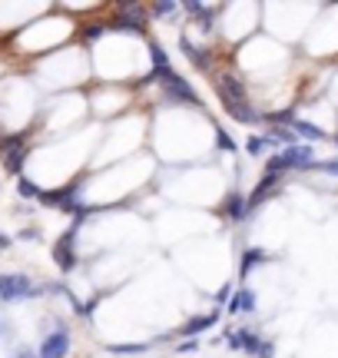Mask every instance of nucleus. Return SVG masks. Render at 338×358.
Here are the masks:
<instances>
[{
    "label": "nucleus",
    "mask_w": 338,
    "mask_h": 358,
    "mask_svg": "<svg viewBox=\"0 0 338 358\" xmlns=\"http://www.w3.org/2000/svg\"><path fill=\"white\" fill-rule=\"evenodd\" d=\"M40 295V289L34 282L20 275V272H10V275H0V299L3 302H17V299H34Z\"/></svg>",
    "instance_id": "nucleus-4"
},
{
    "label": "nucleus",
    "mask_w": 338,
    "mask_h": 358,
    "mask_svg": "<svg viewBox=\"0 0 338 358\" xmlns=\"http://www.w3.org/2000/svg\"><path fill=\"white\" fill-rule=\"evenodd\" d=\"M312 169H318V173H332V176H338V159H332V163H312Z\"/></svg>",
    "instance_id": "nucleus-25"
},
{
    "label": "nucleus",
    "mask_w": 338,
    "mask_h": 358,
    "mask_svg": "<svg viewBox=\"0 0 338 358\" xmlns=\"http://www.w3.org/2000/svg\"><path fill=\"white\" fill-rule=\"evenodd\" d=\"M219 322V315L216 312H209V315H199V319H189L186 325H182V335H196V332H206V329H212Z\"/></svg>",
    "instance_id": "nucleus-11"
},
{
    "label": "nucleus",
    "mask_w": 338,
    "mask_h": 358,
    "mask_svg": "<svg viewBox=\"0 0 338 358\" xmlns=\"http://www.w3.org/2000/svg\"><path fill=\"white\" fill-rule=\"evenodd\" d=\"M0 332H3V322H0Z\"/></svg>",
    "instance_id": "nucleus-28"
},
{
    "label": "nucleus",
    "mask_w": 338,
    "mask_h": 358,
    "mask_svg": "<svg viewBox=\"0 0 338 358\" xmlns=\"http://www.w3.org/2000/svg\"><path fill=\"white\" fill-rule=\"evenodd\" d=\"M106 27H110V24H93V27H87V30H83V40H96V37H103V34H106Z\"/></svg>",
    "instance_id": "nucleus-23"
},
{
    "label": "nucleus",
    "mask_w": 338,
    "mask_h": 358,
    "mask_svg": "<svg viewBox=\"0 0 338 358\" xmlns=\"http://www.w3.org/2000/svg\"><path fill=\"white\" fill-rule=\"evenodd\" d=\"M149 57H153V66H156V70H166V66H169V60H166V50L159 47L156 40L149 43Z\"/></svg>",
    "instance_id": "nucleus-18"
},
{
    "label": "nucleus",
    "mask_w": 338,
    "mask_h": 358,
    "mask_svg": "<svg viewBox=\"0 0 338 358\" xmlns=\"http://www.w3.org/2000/svg\"><path fill=\"white\" fill-rule=\"evenodd\" d=\"M66 352H70V332L66 329H57L40 342V358H64Z\"/></svg>",
    "instance_id": "nucleus-7"
},
{
    "label": "nucleus",
    "mask_w": 338,
    "mask_h": 358,
    "mask_svg": "<svg viewBox=\"0 0 338 358\" xmlns=\"http://www.w3.org/2000/svg\"><path fill=\"white\" fill-rule=\"evenodd\" d=\"M226 216H229V219H235V222H239V219H246V216H249V203H246V199H242V196H239V192L226 199Z\"/></svg>",
    "instance_id": "nucleus-14"
},
{
    "label": "nucleus",
    "mask_w": 338,
    "mask_h": 358,
    "mask_svg": "<svg viewBox=\"0 0 338 358\" xmlns=\"http://www.w3.org/2000/svg\"><path fill=\"white\" fill-rule=\"evenodd\" d=\"M272 136H275V140H282V143H288V146H295V129L275 127V129H272Z\"/></svg>",
    "instance_id": "nucleus-19"
},
{
    "label": "nucleus",
    "mask_w": 338,
    "mask_h": 358,
    "mask_svg": "<svg viewBox=\"0 0 338 358\" xmlns=\"http://www.w3.org/2000/svg\"><path fill=\"white\" fill-rule=\"evenodd\" d=\"M20 239H27V243H34V239H40V236H37V229H24V232H20Z\"/></svg>",
    "instance_id": "nucleus-26"
},
{
    "label": "nucleus",
    "mask_w": 338,
    "mask_h": 358,
    "mask_svg": "<svg viewBox=\"0 0 338 358\" xmlns=\"http://www.w3.org/2000/svg\"><path fill=\"white\" fill-rule=\"evenodd\" d=\"M265 146H269V140H262V136H252V140L246 143V150H249L252 156H259L262 150H265Z\"/></svg>",
    "instance_id": "nucleus-22"
},
{
    "label": "nucleus",
    "mask_w": 338,
    "mask_h": 358,
    "mask_svg": "<svg viewBox=\"0 0 338 358\" xmlns=\"http://www.w3.org/2000/svg\"><path fill=\"white\" fill-rule=\"evenodd\" d=\"M7 245H10V239H7V236L0 232V249H7Z\"/></svg>",
    "instance_id": "nucleus-27"
},
{
    "label": "nucleus",
    "mask_w": 338,
    "mask_h": 358,
    "mask_svg": "<svg viewBox=\"0 0 338 358\" xmlns=\"http://www.w3.org/2000/svg\"><path fill=\"white\" fill-rule=\"evenodd\" d=\"M292 129H295V133H299V136H305V140H325V133H322V129L318 127H312V123H305V120H295V123H292Z\"/></svg>",
    "instance_id": "nucleus-15"
},
{
    "label": "nucleus",
    "mask_w": 338,
    "mask_h": 358,
    "mask_svg": "<svg viewBox=\"0 0 338 358\" xmlns=\"http://www.w3.org/2000/svg\"><path fill=\"white\" fill-rule=\"evenodd\" d=\"M20 358H30V355H20Z\"/></svg>",
    "instance_id": "nucleus-29"
},
{
    "label": "nucleus",
    "mask_w": 338,
    "mask_h": 358,
    "mask_svg": "<svg viewBox=\"0 0 338 358\" xmlns=\"http://www.w3.org/2000/svg\"><path fill=\"white\" fill-rule=\"evenodd\" d=\"M17 192H20L24 199H40V196H43V192H40V186H34V182H30L27 176H20V182H17Z\"/></svg>",
    "instance_id": "nucleus-17"
},
{
    "label": "nucleus",
    "mask_w": 338,
    "mask_h": 358,
    "mask_svg": "<svg viewBox=\"0 0 338 358\" xmlns=\"http://www.w3.org/2000/svg\"><path fill=\"white\" fill-rule=\"evenodd\" d=\"M286 169H312V150L309 146H286L279 156H272L269 159V173H286Z\"/></svg>",
    "instance_id": "nucleus-2"
},
{
    "label": "nucleus",
    "mask_w": 338,
    "mask_h": 358,
    "mask_svg": "<svg viewBox=\"0 0 338 358\" xmlns=\"http://www.w3.org/2000/svg\"><path fill=\"white\" fill-rule=\"evenodd\" d=\"M222 106H226V113L233 116V120H239V123H262V120H265V116H262V113H256V110H252L249 103L226 100V96H222Z\"/></svg>",
    "instance_id": "nucleus-9"
},
{
    "label": "nucleus",
    "mask_w": 338,
    "mask_h": 358,
    "mask_svg": "<svg viewBox=\"0 0 338 358\" xmlns=\"http://www.w3.org/2000/svg\"><path fill=\"white\" fill-rule=\"evenodd\" d=\"M149 345H110V352H117V355H136V352H146Z\"/></svg>",
    "instance_id": "nucleus-20"
},
{
    "label": "nucleus",
    "mask_w": 338,
    "mask_h": 358,
    "mask_svg": "<svg viewBox=\"0 0 338 358\" xmlns=\"http://www.w3.org/2000/svg\"><path fill=\"white\" fill-rule=\"evenodd\" d=\"M153 80H156L159 87L166 90L169 100L176 103H189V106H199V96H196V90L186 83L182 77H176V70L172 66H166V70H153Z\"/></svg>",
    "instance_id": "nucleus-1"
},
{
    "label": "nucleus",
    "mask_w": 338,
    "mask_h": 358,
    "mask_svg": "<svg viewBox=\"0 0 338 358\" xmlns=\"http://www.w3.org/2000/svg\"><path fill=\"white\" fill-rule=\"evenodd\" d=\"M335 143H338V136H335Z\"/></svg>",
    "instance_id": "nucleus-30"
},
{
    "label": "nucleus",
    "mask_w": 338,
    "mask_h": 358,
    "mask_svg": "<svg viewBox=\"0 0 338 358\" xmlns=\"http://www.w3.org/2000/svg\"><path fill=\"white\" fill-rule=\"evenodd\" d=\"M146 7H140V3H119L117 17L110 20V27L113 30H133V34H146Z\"/></svg>",
    "instance_id": "nucleus-5"
},
{
    "label": "nucleus",
    "mask_w": 338,
    "mask_h": 358,
    "mask_svg": "<svg viewBox=\"0 0 338 358\" xmlns=\"http://www.w3.org/2000/svg\"><path fill=\"white\" fill-rule=\"evenodd\" d=\"M275 186H279V176H275V173H269V176L262 179L259 186H256V192H252V199H249V209H256V206H259L262 199H265V196H269V192L275 189Z\"/></svg>",
    "instance_id": "nucleus-12"
},
{
    "label": "nucleus",
    "mask_w": 338,
    "mask_h": 358,
    "mask_svg": "<svg viewBox=\"0 0 338 358\" xmlns=\"http://www.w3.org/2000/svg\"><path fill=\"white\" fill-rule=\"evenodd\" d=\"M229 345L233 348H242V352H249V355H262V348H265V342H262L256 332H249V329H239V332H229Z\"/></svg>",
    "instance_id": "nucleus-8"
},
{
    "label": "nucleus",
    "mask_w": 338,
    "mask_h": 358,
    "mask_svg": "<svg viewBox=\"0 0 338 358\" xmlns=\"http://www.w3.org/2000/svg\"><path fill=\"white\" fill-rule=\"evenodd\" d=\"M0 156H3V166H7V173L20 176V169H24V159H27V136H24V133H13V136H0Z\"/></svg>",
    "instance_id": "nucleus-3"
},
{
    "label": "nucleus",
    "mask_w": 338,
    "mask_h": 358,
    "mask_svg": "<svg viewBox=\"0 0 338 358\" xmlns=\"http://www.w3.org/2000/svg\"><path fill=\"white\" fill-rule=\"evenodd\" d=\"M73 239H77V226L73 229L64 232V239L53 245V259H57V266L64 268V272H73L77 268V252H73Z\"/></svg>",
    "instance_id": "nucleus-6"
},
{
    "label": "nucleus",
    "mask_w": 338,
    "mask_h": 358,
    "mask_svg": "<svg viewBox=\"0 0 338 358\" xmlns=\"http://www.w3.org/2000/svg\"><path fill=\"white\" fill-rule=\"evenodd\" d=\"M252 306H256V295L249 292V289H239V292L229 299V312H233V315H239V312H249Z\"/></svg>",
    "instance_id": "nucleus-13"
},
{
    "label": "nucleus",
    "mask_w": 338,
    "mask_h": 358,
    "mask_svg": "<svg viewBox=\"0 0 338 358\" xmlns=\"http://www.w3.org/2000/svg\"><path fill=\"white\" fill-rule=\"evenodd\" d=\"M216 143H219V150H226V153H235V140H229V136H226V133H216Z\"/></svg>",
    "instance_id": "nucleus-24"
},
{
    "label": "nucleus",
    "mask_w": 338,
    "mask_h": 358,
    "mask_svg": "<svg viewBox=\"0 0 338 358\" xmlns=\"http://www.w3.org/2000/svg\"><path fill=\"white\" fill-rule=\"evenodd\" d=\"M176 10V3H169V0H163V3H153V7H149V13H153V17H166V13H172Z\"/></svg>",
    "instance_id": "nucleus-21"
},
{
    "label": "nucleus",
    "mask_w": 338,
    "mask_h": 358,
    "mask_svg": "<svg viewBox=\"0 0 338 358\" xmlns=\"http://www.w3.org/2000/svg\"><path fill=\"white\" fill-rule=\"evenodd\" d=\"M262 262H269V256L262 252V249H249L246 256H242V275H249L256 266H262Z\"/></svg>",
    "instance_id": "nucleus-16"
},
{
    "label": "nucleus",
    "mask_w": 338,
    "mask_h": 358,
    "mask_svg": "<svg viewBox=\"0 0 338 358\" xmlns=\"http://www.w3.org/2000/svg\"><path fill=\"white\" fill-rule=\"evenodd\" d=\"M179 50L186 53L189 60H193L196 70H209V66H212V53L203 50V47H196V43H193L189 37H179Z\"/></svg>",
    "instance_id": "nucleus-10"
}]
</instances>
